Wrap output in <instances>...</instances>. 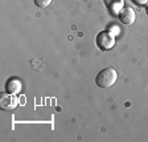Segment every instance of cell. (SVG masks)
I'll return each mask as SVG.
<instances>
[{
	"instance_id": "obj_1",
	"label": "cell",
	"mask_w": 148,
	"mask_h": 142,
	"mask_svg": "<svg viewBox=\"0 0 148 142\" xmlns=\"http://www.w3.org/2000/svg\"><path fill=\"white\" fill-rule=\"evenodd\" d=\"M118 80V72L114 68L102 69L95 77V82L101 88H111Z\"/></svg>"
},
{
	"instance_id": "obj_2",
	"label": "cell",
	"mask_w": 148,
	"mask_h": 142,
	"mask_svg": "<svg viewBox=\"0 0 148 142\" xmlns=\"http://www.w3.org/2000/svg\"><path fill=\"white\" fill-rule=\"evenodd\" d=\"M97 45L102 51H108L115 45V37L108 31H102L97 36Z\"/></svg>"
},
{
	"instance_id": "obj_3",
	"label": "cell",
	"mask_w": 148,
	"mask_h": 142,
	"mask_svg": "<svg viewBox=\"0 0 148 142\" xmlns=\"http://www.w3.org/2000/svg\"><path fill=\"white\" fill-rule=\"evenodd\" d=\"M18 105V98L13 94V93H1V98H0V106L1 109L5 110H11L15 109Z\"/></svg>"
},
{
	"instance_id": "obj_4",
	"label": "cell",
	"mask_w": 148,
	"mask_h": 142,
	"mask_svg": "<svg viewBox=\"0 0 148 142\" xmlns=\"http://www.w3.org/2000/svg\"><path fill=\"white\" fill-rule=\"evenodd\" d=\"M118 17H119V20L123 23V24L131 25V24H134V21H135L136 13L131 7H126V8L120 9V12L118 13Z\"/></svg>"
},
{
	"instance_id": "obj_5",
	"label": "cell",
	"mask_w": 148,
	"mask_h": 142,
	"mask_svg": "<svg viewBox=\"0 0 148 142\" xmlns=\"http://www.w3.org/2000/svg\"><path fill=\"white\" fill-rule=\"evenodd\" d=\"M105 4L112 13L118 15L120 12V9L123 8L124 0H105Z\"/></svg>"
},
{
	"instance_id": "obj_6",
	"label": "cell",
	"mask_w": 148,
	"mask_h": 142,
	"mask_svg": "<svg viewBox=\"0 0 148 142\" xmlns=\"http://www.w3.org/2000/svg\"><path fill=\"white\" fill-rule=\"evenodd\" d=\"M21 81L17 80V78H11L7 82V90L9 93H13V94H17V93L21 92Z\"/></svg>"
},
{
	"instance_id": "obj_7",
	"label": "cell",
	"mask_w": 148,
	"mask_h": 142,
	"mask_svg": "<svg viewBox=\"0 0 148 142\" xmlns=\"http://www.w3.org/2000/svg\"><path fill=\"white\" fill-rule=\"evenodd\" d=\"M50 3H52V0H34V4L38 8H46Z\"/></svg>"
},
{
	"instance_id": "obj_8",
	"label": "cell",
	"mask_w": 148,
	"mask_h": 142,
	"mask_svg": "<svg viewBox=\"0 0 148 142\" xmlns=\"http://www.w3.org/2000/svg\"><path fill=\"white\" fill-rule=\"evenodd\" d=\"M108 32H110L111 35H119L120 29L119 28H116L115 25H112V27H110V29H108Z\"/></svg>"
},
{
	"instance_id": "obj_9",
	"label": "cell",
	"mask_w": 148,
	"mask_h": 142,
	"mask_svg": "<svg viewBox=\"0 0 148 142\" xmlns=\"http://www.w3.org/2000/svg\"><path fill=\"white\" fill-rule=\"evenodd\" d=\"M132 1L136 4V6H144V4H147L148 0H132Z\"/></svg>"
},
{
	"instance_id": "obj_10",
	"label": "cell",
	"mask_w": 148,
	"mask_h": 142,
	"mask_svg": "<svg viewBox=\"0 0 148 142\" xmlns=\"http://www.w3.org/2000/svg\"><path fill=\"white\" fill-rule=\"evenodd\" d=\"M145 12H147V15H148V1H147V4H145Z\"/></svg>"
}]
</instances>
